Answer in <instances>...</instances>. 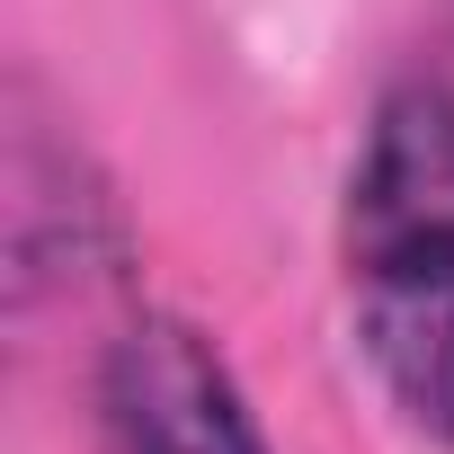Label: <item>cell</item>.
Instances as JSON below:
<instances>
[{
    "mask_svg": "<svg viewBox=\"0 0 454 454\" xmlns=\"http://www.w3.org/2000/svg\"><path fill=\"white\" fill-rule=\"evenodd\" d=\"M348 312L401 419L454 445V81H401L348 169Z\"/></svg>",
    "mask_w": 454,
    "mask_h": 454,
    "instance_id": "6da1fadb",
    "label": "cell"
},
{
    "mask_svg": "<svg viewBox=\"0 0 454 454\" xmlns=\"http://www.w3.org/2000/svg\"><path fill=\"white\" fill-rule=\"evenodd\" d=\"M98 419L116 454H268L232 365L205 348L196 321L143 312L98 356Z\"/></svg>",
    "mask_w": 454,
    "mask_h": 454,
    "instance_id": "7a4b0ae2",
    "label": "cell"
}]
</instances>
